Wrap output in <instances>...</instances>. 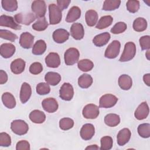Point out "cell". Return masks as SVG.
I'll return each mask as SVG.
<instances>
[{"label": "cell", "instance_id": "obj_11", "mask_svg": "<svg viewBox=\"0 0 150 150\" xmlns=\"http://www.w3.org/2000/svg\"><path fill=\"white\" fill-rule=\"evenodd\" d=\"M0 25L1 26L8 27L15 30L21 29V26L15 21L13 17L5 15H2L0 16Z\"/></svg>", "mask_w": 150, "mask_h": 150}, {"label": "cell", "instance_id": "obj_5", "mask_svg": "<svg viewBox=\"0 0 150 150\" xmlns=\"http://www.w3.org/2000/svg\"><path fill=\"white\" fill-rule=\"evenodd\" d=\"M31 8L36 18L45 17L46 12V5L44 1L36 0L33 1Z\"/></svg>", "mask_w": 150, "mask_h": 150}, {"label": "cell", "instance_id": "obj_7", "mask_svg": "<svg viewBox=\"0 0 150 150\" xmlns=\"http://www.w3.org/2000/svg\"><path fill=\"white\" fill-rule=\"evenodd\" d=\"M99 107L93 104H89L84 106L83 109L82 114L85 118L95 119L99 115Z\"/></svg>", "mask_w": 150, "mask_h": 150}, {"label": "cell", "instance_id": "obj_29", "mask_svg": "<svg viewBox=\"0 0 150 150\" xmlns=\"http://www.w3.org/2000/svg\"><path fill=\"white\" fill-rule=\"evenodd\" d=\"M85 19L88 26H94L98 21L97 12L93 9L87 11L85 14Z\"/></svg>", "mask_w": 150, "mask_h": 150}, {"label": "cell", "instance_id": "obj_49", "mask_svg": "<svg viewBox=\"0 0 150 150\" xmlns=\"http://www.w3.org/2000/svg\"><path fill=\"white\" fill-rule=\"evenodd\" d=\"M30 148L29 143L25 140L20 141L16 145V150H29Z\"/></svg>", "mask_w": 150, "mask_h": 150}, {"label": "cell", "instance_id": "obj_42", "mask_svg": "<svg viewBox=\"0 0 150 150\" xmlns=\"http://www.w3.org/2000/svg\"><path fill=\"white\" fill-rule=\"evenodd\" d=\"M0 37L2 39H4L11 42H14L18 39V36L15 33L8 30L1 29L0 30Z\"/></svg>", "mask_w": 150, "mask_h": 150}, {"label": "cell", "instance_id": "obj_37", "mask_svg": "<svg viewBox=\"0 0 150 150\" xmlns=\"http://www.w3.org/2000/svg\"><path fill=\"white\" fill-rule=\"evenodd\" d=\"M77 66L82 71H88L93 69L94 63L89 59H82L78 62Z\"/></svg>", "mask_w": 150, "mask_h": 150}, {"label": "cell", "instance_id": "obj_28", "mask_svg": "<svg viewBox=\"0 0 150 150\" xmlns=\"http://www.w3.org/2000/svg\"><path fill=\"white\" fill-rule=\"evenodd\" d=\"M30 120L34 123L42 124L46 120V115L45 113L40 110H35L29 114Z\"/></svg>", "mask_w": 150, "mask_h": 150}, {"label": "cell", "instance_id": "obj_40", "mask_svg": "<svg viewBox=\"0 0 150 150\" xmlns=\"http://www.w3.org/2000/svg\"><path fill=\"white\" fill-rule=\"evenodd\" d=\"M101 147L100 149L102 150H109L111 149L112 147V139L110 136H105L101 138Z\"/></svg>", "mask_w": 150, "mask_h": 150}, {"label": "cell", "instance_id": "obj_51", "mask_svg": "<svg viewBox=\"0 0 150 150\" xmlns=\"http://www.w3.org/2000/svg\"><path fill=\"white\" fill-rule=\"evenodd\" d=\"M7 80H8V75L6 73L2 70H0V84H5V83H6Z\"/></svg>", "mask_w": 150, "mask_h": 150}, {"label": "cell", "instance_id": "obj_10", "mask_svg": "<svg viewBox=\"0 0 150 150\" xmlns=\"http://www.w3.org/2000/svg\"><path fill=\"white\" fill-rule=\"evenodd\" d=\"M36 17L33 13H19L14 16L15 21L19 24L29 25L33 22Z\"/></svg>", "mask_w": 150, "mask_h": 150}, {"label": "cell", "instance_id": "obj_22", "mask_svg": "<svg viewBox=\"0 0 150 150\" xmlns=\"http://www.w3.org/2000/svg\"><path fill=\"white\" fill-rule=\"evenodd\" d=\"M10 68L13 73L15 74H21L25 70V62L21 58L16 59L11 63Z\"/></svg>", "mask_w": 150, "mask_h": 150}, {"label": "cell", "instance_id": "obj_2", "mask_svg": "<svg viewBox=\"0 0 150 150\" xmlns=\"http://www.w3.org/2000/svg\"><path fill=\"white\" fill-rule=\"evenodd\" d=\"M49 23L50 25H56L60 23L62 18V10L54 4L49 5Z\"/></svg>", "mask_w": 150, "mask_h": 150}, {"label": "cell", "instance_id": "obj_19", "mask_svg": "<svg viewBox=\"0 0 150 150\" xmlns=\"http://www.w3.org/2000/svg\"><path fill=\"white\" fill-rule=\"evenodd\" d=\"M15 52V46L9 43H5L1 45L0 53L2 57L8 59L13 55Z\"/></svg>", "mask_w": 150, "mask_h": 150}, {"label": "cell", "instance_id": "obj_34", "mask_svg": "<svg viewBox=\"0 0 150 150\" xmlns=\"http://www.w3.org/2000/svg\"><path fill=\"white\" fill-rule=\"evenodd\" d=\"M113 21V18L110 15L102 16L98 21L96 28L98 29H103L110 26Z\"/></svg>", "mask_w": 150, "mask_h": 150}, {"label": "cell", "instance_id": "obj_15", "mask_svg": "<svg viewBox=\"0 0 150 150\" xmlns=\"http://www.w3.org/2000/svg\"><path fill=\"white\" fill-rule=\"evenodd\" d=\"M70 35L76 40H81L84 35L83 26L80 23H73L70 28Z\"/></svg>", "mask_w": 150, "mask_h": 150}, {"label": "cell", "instance_id": "obj_50", "mask_svg": "<svg viewBox=\"0 0 150 150\" xmlns=\"http://www.w3.org/2000/svg\"><path fill=\"white\" fill-rule=\"evenodd\" d=\"M70 2H71V1H70V0H69V1H67V0L57 1V6L62 11L66 9L69 6Z\"/></svg>", "mask_w": 150, "mask_h": 150}, {"label": "cell", "instance_id": "obj_17", "mask_svg": "<svg viewBox=\"0 0 150 150\" xmlns=\"http://www.w3.org/2000/svg\"><path fill=\"white\" fill-rule=\"evenodd\" d=\"M45 63L47 66L51 68L58 67L60 64V59L57 53L51 52L45 57Z\"/></svg>", "mask_w": 150, "mask_h": 150}, {"label": "cell", "instance_id": "obj_25", "mask_svg": "<svg viewBox=\"0 0 150 150\" xmlns=\"http://www.w3.org/2000/svg\"><path fill=\"white\" fill-rule=\"evenodd\" d=\"M118 85L124 90H128L131 88L132 84L131 77L127 74H122L118 78Z\"/></svg>", "mask_w": 150, "mask_h": 150}, {"label": "cell", "instance_id": "obj_33", "mask_svg": "<svg viewBox=\"0 0 150 150\" xmlns=\"http://www.w3.org/2000/svg\"><path fill=\"white\" fill-rule=\"evenodd\" d=\"M133 29L136 32H142L144 31L147 28V22L145 19L143 18H137L133 22L132 25Z\"/></svg>", "mask_w": 150, "mask_h": 150}, {"label": "cell", "instance_id": "obj_20", "mask_svg": "<svg viewBox=\"0 0 150 150\" xmlns=\"http://www.w3.org/2000/svg\"><path fill=\"white\" fill-rule=\"evenodd\" d=\"M131 132L128 128H123L121 129L117 136V143L120 146H123L126 144L130 139Z\"/></svg>", "mask_w": 150, "mask_h": 150}, {"label": "cell", "instance_id": "obj_44", "mask_svg": "<svg viewBox=\"0 0 150 150\" xmlns=\"http://www.w3.org/2000/svg\"><path fill=\"white\" fill-rule=\"evenodd\" d=\"M127 28V24L123 22H119L111 29V32L113 34H120L124 32Z\"/></svg>", "mask_w": 150, "mask_h": 150}, {"label": "cell", "instance_id": "obj_12", "mask_svg": "<svg viewBox=\"0 0 150 150\" xmlns=\"http://www.w3.org/2000/svg\"><path fill=\"white\" fill-rule=\"evenodd\" d=\"M42 105L45 111L49 113L56 112L59 107L57 101L53 98H47L42 101Z\"/></svg>", "mask_w": 150, "mask_h": 150}, {"label": "cell", "instance_id": "obj_6", "mask_svg": "<svg viewBox=\"0 0 150 150\" xmlns=\"http://www.w3.org/2000/svg\"><path fill=\"white\" fill-rule=\"evenodd\" d=\"M121 44L118 40H113L107 47L104 53V56L108 59H114L119 54Z\"/></svg>", "mask_w": 150, "mask_h": 150}, {"label": "cell", "instance_id": "obj_27", "mask_svg": "<svg viewBox=\"0 0 150 150\" xmlns=\"http://www.w3.org/2000/svg\"><path fill=\"white\" fill-rule=\"evenodd\" d=\"M4 105L9 109H12L16 106V100L14 96L10 93H4L2 96Z\"/></svg>", "mask_w": 150, "mask_h": 150}, {"label": "cell", "instance_id": "obj_41", "mask_svg": "<svg viewBox=\"0 0 150 150\" xmlns=\"http://www.w3.org/2000/svg\"><path fill=\"white\" fill-rule=\"evenodd\" d=\"M74 125V121L70 118H63L59 121V127L62 130L71 129Z\"/></svg>", "mask_w": 150, "mask_h": 150}, {"label": "cell", "instance_id": "obj_36", "mask_svg": "<svg viewBox=\"0 0 150 150\" xmlns=\"http://www.w3.org/2000/svg\"><path fill=\"white\" fill-rule=\"evenodd\" d=\"M1 4L3 9L8 12H13L18 9V2L15 0H2Z\"/></svg>", "mask_w": 150, "mask_h": 150}, {"label": "cell", "instance_id": "obj_13", "mask_svg": "<svg viewBox=\"0 0 150 150\" xmlns=\"http://www.w3.org/2000/svg\"><path fill=\"white\" fill-rule=\"evenodd\" d=\"M95 133V128L91 124H86L83 125L80 129V136L84 140H90L94 136Z\"/></svg>", "mask_w": 150, "mask_h": 150}, {"label": "cell", "instance_id": "obj_32", "mask_svg": "<svg viewBox=\"0 0 150 150\" xmlns=\"http://www.w3.org/2000/svg\"><path fill=\"white\" fill-rule=\"evenodd\" d=\"M46 50V44L43 40H38L33 46L32 53L35 55H41Z\"/></svg>", "mask_w": 150, "mask_h": 150}, {"label": "cell", "instance_id": "obj_16", "mask_svg": "<svg viewBox=\"0 0 150 150\" xmlns=\"http://www.w3.org/2000/svg\"><path fill=\"white\" fill-rule=\"evenodd\" d=\"M34 36L29 32L22 33L19 38V44L24 49H30L32 47Z\"/></svg>", "mask_w": 150, "mask_h": 150}, {"label": "cell", "instance_id": "obj_26", "mask_svg": "<svg viewBox=\"0 0 150 150\" xmlns=\"http://www.w3.org/2000/svg\"><path fill=\"white\" fill-rule=\"evenodd\" d=\"M45 80L48 84L56 86L61 81V76L56 72L49 71L46 74Z\"/></svg>", "mask_w": 150, "mask_h": 150}, {"label": "cell", "instance_id": "obj_35", "mask_svg": "<svg viewBox=\"0 0 150 150\" xmlns=\"http://www.w3.org/2000/svg\"><path fill=\"white\" fill-rule=\"evenodd\" d=\"M121 1L118 0H106L104 2L103 5V10L106 11H114L119 8Z\"/></svg>", "mask_w": 150, "mask_h": 150}, {"label": "cell", "instance_id": "obj_53", "mask_svg": "<svg viewBox=\"0 0 150 150\" xmlns=\"http://www.w3.org/2000/svg\"><path fill=\"white\" fill-rule=\"evenodd\" d=\"M100 148L97 145H91L86 148V149H99Z\"/></svg>", "mask_w": 150, "mask_h": 150}, {"label": "cell", "instance_id": "obj_46", "mask_svg": "<svg viewBox=\"0 0 150 150\" xmlns=\"http://www.w3.org/2000/svg\"><path fill=\"white\" fill-rule=\"evenodd\" d=\"M11 145V137L6 132H1L0 134V146H9Z\"/></svg>", "mask_w": 150, "mask_h": 150}, {"label": "cell", "instance_id": "obj_4", "mask_svg": "<svg viewBox=\"0 0 150 150\" xmlns=\"http://www.w3.org/2000/svg\"><path fill=\"white\" fill-rule=\"evenodd\" d=\"M80 57L79 50L74 47L68 49L64 53V59L66 64L71 66L77 62Z\"/></svg>", "mask_w": 150, "mask_h": 150}, {"label": "cell", "instance_id": "obj_9", "mask_svg": "<svg viewBox=\"0 0 150 150\" xmlns=\"http://www.w3.org/2000/svg\"><path fill=\"white\" fill-rule=\"evenodd\" d=\"M74 96L73 87L69 83H64L61 86L59 90L60 97L65 101L71 100Z\"/></svg>", "mask_w": 150, "mask_h": 150}, {"label": "cell", "instance_id": "obj_14", "mask_svg": "<svg viewBox=\"0 0 150 150\" xmlns=\"http://www.w3.org/2000/svg\"><path fill=\"white\" fill-rule=\"evenodd\" d=\"M149 110L146 102H142L136 109L134 116L138 120H142L145 119L149 114Z\"/></svg>", "mask_w": 150, "mask_h": 150}, {"label": "cell", "instance_id": "obj_45", "mask_svg": "<svg viewBox=\"0 0 150 150\" xmlns=\"http://www.w3.org/2000/svg\"><path fill=\"white\" fill-rule=\"evenodd\" d=\"M127 9L131 13L137 12L139 8V1L137 0H129L126 3Z\"/></svg>", "mask_w": 150, "mask_h": 150}, {"label": "cell", "instance_id": "obj_31", "mask_svg": "<svg viewBox=\"0 0 150 150\" xmlns=\"http://www.w3.org/2000/svg\"><path fill=\"white\" fill-rule=\"evenodd\" d=\"M92 77L88 74L81 75L78 79V84L82 88H87L91 86L93 83Z\"/></svg>", "mask_w": 150, "mask_h": 150}, {"label": "cell", "instance_id": "obj_21", "mask_svg": "<svg viewBox=\"0 0 150 150\" xmlns=\"http://www.w3.org/2000/svg\"><path fill=\"white\" fill-rule=\"evenodd\" d=\"M32 94V89L30 86L24 82L21 86L20 91V100L22 103L25 104L30 98Z\"/></svg>", "mask_w": 150, "mask_h": 150}, {"label": "cell", "instance_id": "obj_24", "mask_svg": "<svg viewBox=\"0 0 150 150\" xmlns=\"http://www.w3.org/2000/svg\"><path fill=\"white\" fill-rule=\"evenodd\" d=\"M80 16L81 10L80 8L77 6H73L69 11L66 18V21L69 23L74 22L80 18Z\"/></svg>", "mask_w": 150, "mask_h": 150}, {"label": "cell", "instance_id": "obj_30", "mask_svg": "<svg viewBox=\"0 0 150 150\" xmlns=\"http://www.w3.org/2000/svg\"><path fill=\"white\" fill-rule=\"evenodd\" d=\"M104 122L107 125L111 127H114L120 124V117L116 114H108L104 117Z\"/></svg>", "mask_w": 150, "mask_h": 150}, {"label": "cell", "instance_id": "obj_39", "mask_svg": "<svg viewBox=\"0 0 150 150\" xmlns=\"http://www.w3.org/2000/svg\"><path fill=\"white\" fill-rule=\"evenodd\" d=\"M138 134L142 138H147L150 137V124L144 123L138 127Z\"/></svg>", "mask_w": 150, "mask_h": 150}, {"label": "cell", "instance_id": "obj_54", "mask_svg": "<svg viewBox=\"0 0 150 150\" xmlns=\"http://www.w3.org/2000/svg\"><path fill=\"white\" fill-rule=\"evenodd\" d=\"M149 49L147 50L146 53V58H147V59H148V60H149Z\"/></svg>", "mask_w": 150, "mask_h": 150}, {"label": "cell", "instance_id": "obj_1", "mask_svg": "<svg viewBox=\"0 0 150 150\" xmlns=\"http://www.w3.org/2000/svg\"><path fill=\"white\" fill-rule=\"evenodd\" d=\"M136 53V46L132 42H127L124 46L123 52L119 59L120 62H124L132 60Z\"/></svg>", "mask_w": 150, "mask_h": 150}, {"label": "cell", "instance_id": "obj_3", "mask_svg": "<svg viewBox=\"0 0 150 150\" xmlns=\"http://www.w3.org/2000/svg\"><path fill=\"white\" fill-rule=\"evenodd\" d=\"M11 129L15 134L23 135L28 132L29 126L25 121L22 120H16L11 122Z\"/></svg>", "mask_w": 150, "mask_h": 150}, {"label": "cell", "instance_id": "obj_8", "mask_svg": "<svg viewBox=\"0 0 150 150\" xmlns=\"http://www.w3.org/2000/svg\"><path fill=\"white\" fill-rule=\"evenodd\" d=\"M118 101V98L111 94H106L101 96L99 100V106L101 108H108L114 106Z\"/></svg>", "mask_w": 150, "mask_h": 150}, {"label": "cell", "instance_id": "obj_47", "mask_svg": "<svg viewBox=\"0 0 150 150\" xmlns=\"http://www.w3.org/2000/svg\"><path fill=\"white\" fill-rule=\"evenodd\" d=\"M139 45L142 50H149L150 48V36L149 35L143 36L140 38Z\"/></svg>", "mask_w": 150, "mask_h": 150}, {"label": "cell", "instance_id": "obj_43", "mask_svg": "<svg viewBox=\"0 0 150 150\" xmlns=\"http://www.w3.org/2000/svg\"><path fill=\"white\" fill-rule=\"evenodd\" d=\"M36 92L39 95L47 94L50 91L49 84L46 83H40L36 86Z\"/></svg>", "mask_w": 150, "mask_h": 150}, {"label": "cell", "instance_id": "obj_23", "mask_svg": "<svg viewBox=\"0 0 150 150\" xmlns=\"http://www.w3.org/2000/svg\"><path fill=\"white\" fill-rule=\"evenodd\" d=\"M111 38L110 34L108 32H104L96 35L93 39V43L98 47H101L105 45Z\"/></svg>", "mask_w": 150, "mask_h": 150}, {"label": "cell", "instance_id": "obj_52", "mask_svg": "<svg viewBox=\"0 0 150 150\" xmlns=\"http://www.w3.org/2000/svg\"><path fill=\"white\" fill-rule=\"evenodd\" d=\"M143 80L148 86H150V74L149 73L145 74L143 76Z\"/></svg>", "mask_w": 150, "mask_h": 150}, {"label": "cell", "instance_id": "obj_18", "mask_svg": "<svg viewBox=\"0 0 150 150\" xmlns=\"http://www.w3.org/2000/svg\"><path fill=\"white\" fill-rule=\"evenodd\" d=\"M53 39L57 43H63L68 40L69 33L64 29H58L53 33Z\"/></svg>", "mask_w": 150, "mask_h": 150}, {"label": "cell", "instance_id": "obj_48", "mask_svg": "<svg viewBox=\"0 0 150 150\" xmlns=\"http://www.w3.org/2000/svg\"><path fill=\"white\" fill-rule=\"evenodd\" d=\"M43 70V66L39 62H34L29 67V71L32 74H38Z\"/></svg>", "mask_w": 150, "mask_h": 150}, {"label": "cell", "instance_id": "obj_38", "mask_svg": "<svg viewBox=\"0 0 150 150\" xmlns=\"http://www.w3.org/2000/svg\"><path fill=\"white\" fill-rule=\"evenodd\" d=\"M48 25L45 17H43L38 19V20L33 24L32 28L36 31H43L47 28Z\"/></svg>", "mask_w": 150, "mask_h": 150}]
</instances>
